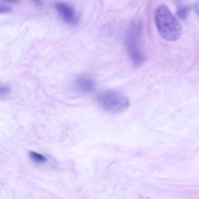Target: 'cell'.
Returning a JSON list of instances; mask_svg holds the SVG:
<instances>
[{"instance_id":"obj_3","label":"cell","mask_w":199,"mask_h":199,"mask_svg":"<svg viewBox=\"0 0 199 199\" xmlns=\"http://www.w3.org/2000/svg\"><path fill=\"white\" fill-rule=\"evenodd\" d=\"M141 29L139 26H135L126 38V47L128 55L135 66H139L145 61V55L139 44V34Z\"/></svg>"},{"instance_id":"obj_2","label":"cell","mask_w":199,"mask_h":199,"mask_svg":"<svg viewBox=\"0 0 199 199\" xmlns=\"http://www.w3.org/2000/svg\"><path fill=\"white\" fill-rule=\"evenodd\" d=\"M100 108L110 114L125 112L130 106L129 98L118 91L108 90L100 93L96 97Z\"/></svg>"},{"instance_id":"obj_4","label":"cell","mask_w":199,"mask_h":199,"mask_svg":"<svg viewBox=\"0 0 199 199\" xmlns=\"http://www.w3.org/2000/svg\"><path fill=\"white\" fill-rule=\"evenodd\" d=\"M73 86L76 91L82 93H90L94 91L96 83L88 76H79L73 82Z\"/></svg>"},{"instance_id":"obj_5","label":"cell","mask_w":199,"mask_h":199,"mask_svg":"<svg viewBox=\"0 0 199 199\" xmlns=\"http://www.w3.org/2000/svg\"><path fill=\"white\" fill-rule=\"evenodd\" d=\"M57 11L62 19L69 24H75L76 23V15L74 9L69 4L65 2H60L55 6Z\"/></svg>"},{"instance_id":"obj_6","label":"cell","mask_w":199,"mask_h":199,"mask_svg":"<svg viewBox=\"0 0 199 199\" xmlns=\"http://www.w3.org/2000/svg\"><path fill=\"white\" fill-rule=\"evenodd\" d=\"M29 156H30V158L33 160L34 163H38V164H42V163H46L47 161V158L44 155H42L41 153H38L36 152H30L29 153Z\"/></svg>"},{"instance_id":"obj_7","label":"cell","mask_w":199,"mask_h":199,"mask_svg":"<svg viewBox=\"0 0 199 199\" xmlns=\"http://www.w3.org/2000/svg\"><path fill=\"white\" fill-rule=\"evenodd\" d=\"M187 13H188V10L185 7H180L177 10V15L181 19H184L185 16H187Z\"/></svg>"},{"instance_id":"obj_9","label":"cell","mask_w":199,"mask_h":199,"mask_svg":"<svg viewBox=\"0 0 199 199\" xmlns=\"http://www.w3.org/2000/svg\"><path fill=\"white\" fill-rule=\"evenodd\" d=\"M194 11H195V13H197V14L198 15V16H199V1H198V2H196L195 4H194Z\"/></svg>"},{"instance_id":"obj_8","label":"cell","mask_w":199,"mask_h":199,"mask_svg":"<svg viewBox=\"0 0 199 199\" xmlns=\"http://www.w3.org/2000/svg\"><path fill=\"white\" fill-rule=\"evenodd\" d=\"M10 92V88L8 86H2L1 87V90H0V93H1V95L7 94V93Z\"/></svg>"},{"instance_id":"obj_1","label":"cell","mask_w":199,"mask_h":199,"mask_svg":"<svg viewBox=\"0 0 199 199\" xmlns=\"http://www.w3.org/2000/svg\"><path fill=\"white\" fill-rule=\"evenodd\" d=\"M155 22L157 30L163 39L176 41L181 37L183 32L181 24L166 6L160 5L157 9Z\"/></svg>"}]
</instances>
